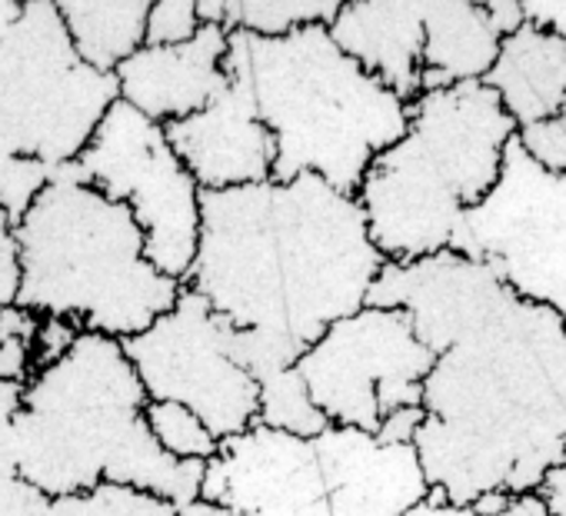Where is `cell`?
<instances>
[{
	"label": "cell",
	"mask_w": 566,
	"mask_h": 516,
	"mask_svg": "<svg viewBox=\"0 0 566 516\" xmlns=\"http://www.w3.org/2000/svg\"><path fill=\"white\" fill-rule=\"evenodd\" d=\"M500 51L483 4L467 0H423V61L420 94L476 84L490 74Z\"/></svg>",
	"instance_id": "cell-17"
},
{
	"label": "cell",
	"mask_w": 566,
	"mask_h": 516,
	"mask_svg": "<svg viewBox=\"0 0 566 516\" xmlns=\"http://www.w3.org/2000/svg\"><path fill=\"white\" fill-rule=\"evenodd\" d=\"M223 71L250 91L260 124L273 137L270 180L321 177L357 197L367 167L410 124V104L350 61L327 28L287 38L227 34Z\"/></svg>",
	"instance_id": "cell-4"
},
{
	"label": "cell",
	"mask_w": 566,
	"mask_h": 516,
	"mask_svg": "<svg viewBox=\"0 0 566 516\" xmlns=\"http://www.w3.org/2000/svg\"><path fill=\"white\" fill-rule=\"evenodd\" d=\"M420 423H423V410H420V407H407V410L390 413V417L380 423V430H377L374 436H377L380 443H413Z\"/></svg>",
	"instance_id": "cell-31"
},
{
	"label": "cell",
	"mask_w": 566,
	"mask_h": 516,
	"mask_svg": "<svg viewBox=\"0 0 566 516\" xmlns=\"http://www.w3.org/2000/svg\"><path fill=\"white\" fill-rule=\"evenodd\" d=\"M510 137L516 124L483 81L420 94L407 134L374 157L357 190L384 261L443 253L460 217L493 190Z\"/></svg>",
	"instance_id": "cell-6"
},
{
	"label": "cell",
	"mask_w": 566,
	"mask_h": 516,
	"mask_svg": "<svg viewBox=\"0 0 566 516\" xmlns=\"http://www.w3.org/2000/svg\"><path fill=\"white\" fill-rule=\"evenodd\" d=\"M516 140L526 150V157L536 160L543 170L566 177V114L530 124V127H520Z\"/></svg>",
	"instance_id": "cell-25"
},
{
	"label": "cell",
	"mask_w": 566,
	"mask_h": 516,
	"mask_svg": "<svg viewBox=\"0 0 566 516\" xmlns=\"http://www.w3.org/2000/svg\"><path fill=\"white\" fill-rule=\"evenodd\" d=\"M447 250L566 327V177L530 160L516 137L503 147L493 190L460 217Z\"/></svg>",
	"instance_id": "cell-9"
},
{
	"label": "cell",
	"mask_w": 566,
	"mask_h": 516,
	"mask_svg": "<svg viewBox=\"0 0 566 516\" xmlns=\"http://www.w3.org/2000/svg\"><path fill=\"white\" fill-rule=\"evenodd\" d=\"M51 516H177V506L117 483H101L84 493L51 499Z\"/></svg>",
	"instance_id": "cell-21"
},
{
	"label": "cell",
	"mask_w": 566,
	"mask_h": 516,
	"mask_svg": "<svg viewBox=\"0 0 566 516\" xmlns=\"http://www.w3.org/2000/svg\"><path fill=\"white\" fill-rule=\"evenodd\" d=\"M523 21L566 41V0H523ZM566 114V104H563Z\"/></svg>",
	"instance_id": "cell-30"
},
{
	"label": "cell",
	"mask_w": 566,
	"mask_h": 516,
	"mask_svg": "<svg viewBox=\"0 0 566 516\" xmlns=\"http://www.w3.org/2000/svg\"><path fill=\"white\" fill-rule=\"evenodd\" d=\"M57 14L77 57L101 74H114L144 48L150 4L147 0H64L57 4Z\"/></svg>",
	"instance_id": "cell-18"
},
{
	"label": "cell",
	"mask_w": 566,
	"mask_h": 516,
	"mask_svg": "<svg viewBox=\"0 0 566 516\" xmlns=\"http://www.w3.org/2000/svg\"><path fill=\"white\" fill-rule=\"evenodd\" d=\"M147 427L157 440V446L184 463H207L217 453V440L210 436V430L180 403H150L147 400Z\"/></svg>",
	"instance_id": "cell-22"
},
{
	"label": "cell",
	"mask_w": 566,
	"mask_h": 516,
	"mask_svg": "<svg viewBox=\"0 0 566 516\" xmlns=\"http://www.w3.org/2000/svg\"><path fill=\"white\" fill-rule=\"evenodd\" d=\"M230 324L190 287L144 334L124 340V354L150 403L187 407L217 443L256 423L260 387L230 357Z\"/></svg>",
	"instance_id": "cell-12"
},
{
	"label": "cell",
	"mask_w": 566,
	"mask_h": 516,
	"mask_svg": "<svg viewBox=\"0 0 566 516\" xmlns=\"http://www.w3.org/2000/svg\"><path fill=\"white\" fill-rule=\"evenodd\" d=\"M334 44L403 104L420 97L423 0H354L327 28Z\"/></svg>",
	"instance_id": "cell-15"
},
{
	"label": "cell",
	"mask_w": 566,
	"mask_h": 516,
	"mask_svg": "<svg viewBox=\"0 0 566 516\" xmlns=\"http://www.w3.org/2000/svg\"><path fill=\"white\" fill-rule=\"evenodd\" d=\"M227 81V91L207 110L164 124L174 154L200 190L263 183L273 173V137L260 124L247 84L233 74Z\"/></svg>",
	"instance_id": "cell-13"
},
{
	"label": "cell",
	"mask_w": 566,
	"mask_h": 516,
	"mask_svg": "<svg viewBox=\"0 0 566 516\" xmlns=\"http://www.w3.org/2000/svg\"><path fill=\"white\" fill-rule=\"evenodd\" d=\"M433 360L403 310L364 307L327 327L294 367L331 427L377 433L390 413L420 407Z\"/></svg>",
	"instance_id": "cell-11"
},
{
	"label": "cell",
	"mask_w": 566,
	"mask_h": 516,
	"mask_svg": "<svg viewBox=\"0 0 566 516\" xmlns=\"http://www.w3.org/2000/svg\"><path fill=\"white\" fill-rule=\"evenodd\" d=\"M21 243H18V230L14 223L0 213V310L18 307L21 297Z\"/></svg>",
	"instance_id": "cell-27"
},
{
	"label": "cell",
	"mask_w": 566,
	"mask_h": 516,
	"mask_svg": "<svg viewBox=\"0 0 566 516\" xmlns=\"http://www.w3.org/2000/svg\"><path fill=\"white\" fill-rule=\"evenodd\" d=\"M54 173H57V167H51V164L0 154V213L18 227L21 217L31 210V203L54 180Z\"/></svg>",
	"instance_id": "cell-23"
},
{
	"label": "cell",
	"mask_w": 566,
	"mask_h": 516,
	"mask_svg": "<svg viewBox=\"0 0 566 516\" xmlns=\"http://www.w3.org/2000/svg\"><path fill=\"white\" fill-rule=\"evenodd\" d=\"M14 230L24 271L18 307L38 317L74 320L124 344L164 317L184 291L150 267L134 213L94 190L77 164L57 167Z\"/></svg>",
	"instance_id": "cell-5"
},
{
	"label": "cell",
	"mask_w": 566,
	"mask_h": 516,
	"mask_svg": "<svg viewBox=\"0 0 566 516\" xmlns=\"http://www.w3.org/2000/svg\"><path fill=\"white\" fill-rule=\"evenodd\" d=\"M357 197L314 173L200 190L197 253L184 287L217 317L291 347L367 307L384 267Z\"/></svg>",
	"instance_id": "cell-2"
},
{
	"label": "cell",
	"mask_w": 566,
	"mask_h": 516,
	"mask_svg": "<svg viewBox=\"0 0 566 516\" xmlns=\"http://www.w3.org/2000/svg\"><path fill=\"white\" fill-rule=\"evenodd\" d=\"M177 516H233L230 509H223L220 503H210V499H193V503H187V506H180L177 509Z\"/></svg>",
	"instance_id": "cell-38"
},
{
	"label": "cell",
	"mask_w": 566,
	"mask_h": 516,
	"mask_svg": "<svg viewBox=\"0 0 566 516\" xmlns=\"http://www.w3.org/2000/svg\"><path fill=\"white\" fill-rule=\"evenodd\" d=\"M77 170L94 190L134 213L150 267L184 284L197 253L200 187L164 127L117 101L77 157Z\"/></svg>",
	"instance_id": "cell-10"
},
{
	"label": "cell",
	"mask_w": 566,
	"mask_h": 516,
	"mask_svg": "<svg viewBox=\"0 0 566 516\" xmlns=\"http://www.w3.org/2000/svg\"><path fill=\"white\" fill-rule=\"evenodd\" d=\"M407 516H473V509L470 506H453V503H447V496L440 489H430V496L420 506H413Z\"/></svg>",
	"instance_id": "cell-35"
},
{
	"label": "cell",
	"mask_w": 566,
	"mask_h": 516,
	"mask_svg": "<svg viewBox=\"0 0 566 516\" xmlns=\"http://www.w3.org/2000/svg\"><path fill=\"white\" fill-rule=\"evenodd\" d=\"M0 516H51V496H44L21 476L0 483Z\"/></svg>",
	"instance_id": "cell-29"
},
{
	"label": "cell",
	"mask_w": 566,
	"mask_h": 516,
	"mask_svg": "<svg viewBox=\"0 0 566 516\" xmlns=\"http://www.w3.org/2000/svg\"><path fill=\"white\" fill-rule=\"evenodd\" d=\"M21 8L24 4H18V0H0V41H4V34L11 31V24L21 18Z\"/></svg>",
	"instance_id": "cell-39"
},
{
	"label": "cell",
	"mask_w": 566,
	"mask_h": 516,
	"mask_svg": "<svg viewBox=\"0 0 566 516\" xmlns=\"http://www.w3.org/2000/svg\"><path fill=\"white\" fill-rule=\"evenodd\" d=\"M510 493H503V489H490V493H480L473 503H470V509H473V516H503V509L510 506Z\"/></svg>",
	"instance_id": "cell-36"
},
{
	"label": "cell",
	"mask_w": 566,
	"mask_h": 516,
	"mask_svg": "<svg viewBox=\"0 0 566 516\" xmlns=\"http://www.w3.org/2000/svg\"><path fill=\"white\" fill-rule=\"evenodd\" d=\"M483 8H486V18H490L493 31L500 34V41L510 38V34H516L526 24L520 0H490V4H483Z\"/></svg>",
	"instance_id": "cell-33"
},
{
	"label": "cell",
	"mask_w": 566,
	"mask_h": 516,
	"mask_svg": "<svg viewBox=\"0 0 566 516\" xmlns=\"http://www.w3.org/2000/svg\"><path fill=\"white\" fill-rule=\"evenodd\" d=\"M256 387H260V413H256L260 427L294 433V436H317L321 430L331 427L324 420V413L311 403L307 387L297 377V367L276 370V373L256 380Z\"/></svg>",
	"instance_id": "cell-20"
},
{
	"label": "cell",
	"mask_w": 566,
	"mask_h": 516,
	"mask_svg": "<svg viewBox=\"0 0 566 516\" xmlns=\"http://www.w3.org/2000/svg\"><path fill=\"white\" fill-rule=\"evenodd\" d=\"M483 84L500 97L516 130L559 117L566 104V41L536 24H523L500 41Z\"/></svg>",
	"instance_id": "cell-16"
},
{
	"label": "cell",
	"mask_w": 566,
	"mask_h": 516,
	"mask_svg": "<svg viewBox=\"0 0 566 516\" xmlns=\"http://www.w3.org/2000/svg\"><path fill=\"white\" fill-rule=\"evenodd\" d=\"M81 337V327L74 320H61V317H41L38 337H34V370L61 360L74 340Z\"/></svg>",
	"instance_id": "cell-28"
},
{
	"label": "cell",
	"mask_w": 566,
	"mask_h": 516,
	"mask_svg": "<svg viewBox=\"0 0 566 516\" xmlns=\"http://www.w3.org/2000/svg\"><path fill=\"white\" fill-rule=\"evenodd\" d=\"M227 31L200 24V31L170 48H140L117 71V91L127 107L154 124H174L207 110L227 91Z\"/></svg>",
	"instance_id": "cell-14"
},
{
	"label": "cell",
	"mask_w": 566,
	"mask_h": 516,
	"mask_svg": "<svg viewBox=\"0 0 566 516\" xmlns=\"http://www.w3.org/2000/svg\"><path fill=\"white\" fill-rule=\"evenodd\" d=\"M539 499L546 503L549 516H566V456L559 460V466H553L543 483H539Z\"/></svg>",
	"instance_id": "cell-34"
},
{
	"label": "cell",
	"mask_w": 566,
	"mask_h": 516,
	"mask_svg": "<svg viewBox=\"0 0 566 516\" xmlns=\"http://www.w3.org/2000/svg\"><path fill=\"white\" fill-rule=\"evenodd\" d=\"M120 101L114 74L87 67L51 0H31L0 41V154L77 164Z\"/></svg>",
	"instance_id": "cell-8"
},
{
	"label": "cell",
	"mask_w": 566,
	"mask_h": 516,
	"mask_svg": "<svg viewBox=\"0 0 566 516\" xmlns=\"http://www.w3.org/2000/svg\"><path fill=\"white\" fill-rule=\"evenodd\" d=\"M200 31L197 4L193 0H157L150 4L147 28H144V44L147 48H170L184 44Z\"/></svg>",
	"instance_id": "cell-24"
},
{
	"label": "cell",
	"mask_w": 566,
	"mask_h": 516,
	"mask_svg": "<svg viewBox=\"0 0 566 516\" xmlns=\"http://www.w3.org/2000/svg\"><path fill=\"white\" fill-rule=\"evenodd\" d=\"M337 14V0H223V31L287 38L301 28H331Z\"/></svg>",
	"instance_id": "cell-19"
},
{
	"label": "cell",
	"mask_w": 566,
	"mask_h": 516,
	"mask_svg": "<svg viewBox=\"0 0 566 516\" xmlns=\"http://www.w3.org/2000/svg\"><path fill=\"white\" fill-rule=\"evenodd\" d=\"M427 496L413 443L350 427L294 436L253 423L217 446L200 483L233 516H407Z\"/></svg>",
	"instance_id": "cell-7"
},
{
	"label": "cell",
	"mask_w": 566,
	"mask_h": 516,
	"mask_svg": "<svg viewBox=\"0 0 566 516\" xmlns=\"http://www.w3.org/2000/svg\"><path fill=\"white\" fill-rule=\"evenodd\" d=\"M147 393L120 340L87 334L34 370L14 417L18 476L44 496L101 483L154 493L177 509L200 496L203 466L167 456L147 427Z\"/></svg>",
	"instance_id": "cell-3"
},
{
	"label": "cell",
	"mask_w": 566,
	"mask_h": 516,
	"mask_svg": "<svg viewBox=\"0 0 566 516\" xmlns=\"http://www.w3.org/2000/svg\"><path fill=\"white\" fill-rule=\"evenodd\" d=\"M24 387L0 380V483L18 480V446H14V417L21 413Z\"/></svg>",
	"instance_id": "cell-26"
},
{
	"label": "cell",
	"mask_w": 566,
	"mask_h": 516,
	"mask_svg": "<svg viewBox=\"0 0 566 516\" xmlns=\"http://www.w3.org/2000/svg\"><path fill=\"white\" fill-rule=\"evenodd\" d=\"M38 327H41V317L24 310V307H8L0 310V347L14 337H24V340H34L38 337Z\"/></svg>",
	"instance_id": "cell-32"
},
{
	"label": "cell",
	"mask_w": 566,
	"mask_h": 516,
	"mask_svg": "<svg viewBox=\"0 0 566 516\" xmlns=\"http://www.w3.org/2000/svg\"><path fill=\"white\" fill-rule=\"evenodd\" d=\"M503 516H549V509L539 499V493H520V496L510 499V506L503 509Z\"/></svg>",
	"instance_id": "cell-37"
},
{
	"label": "cell",
	"mask_w": 566,
	"mask_h": 516,
	"mask_svg": "<svg viewBox=\"0 0 566 516\" xmlns=\"http://www.w3.org/2000/svg\"><path fill=\"white\" fill-rule=\"evenodd\" d=\"M367 307L403 310L437 357L413 436L427 486L453 506L490 489L536 493L566 456L563 320L453 250L387 261Z\"/></svg>",
	"instance_id": "cell-1"
}]
</instances>
